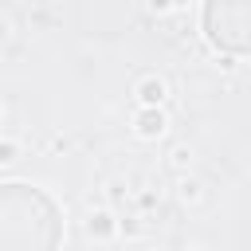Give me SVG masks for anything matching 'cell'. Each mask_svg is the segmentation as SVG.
<instances>
[{"instance_id": "obj_1", "label": "cell", "mask_w": 251, "mask_h": 251, "mask_svg": "<svg viewBox=\"0 0 251 251\" xmlns=\"http://www.w3.org/2000/svg\"><path fill=\"white\" fill-rule=\"evenodd\" d=\"M208 27H212V39L224 43V47H235L243 51L247 47V0H212L208 4Z\"/></svg>"}, {"instance_id": "obj_2", "label": "cell", "mask_w": 251, "mask_h": 251, "mask_svg": "<svg viewBox=\"0 0 251 251\" xmlns=\"http://www.w3.org/2000/svg\"><path fill=\"white\" fill-rule=\"evenodd\" d=\"M141 133H161V114H145L141 118Z\"/></svg>"}, {"instance_id": "obj_3", "label": "cell", "mask_w": 251, "mask_h": 251, "mask_svg": "<svg viewBox=\"0 0 251 251\" xmlns=\"http://www.w3.org/2000/svg\"><path fill=\"white\" fill-rule=\"evenodd\" d=\"M141 98H145V102H153V98H161V82H149V86H145V94H141Z\"/></svg>"}]
</instances>
